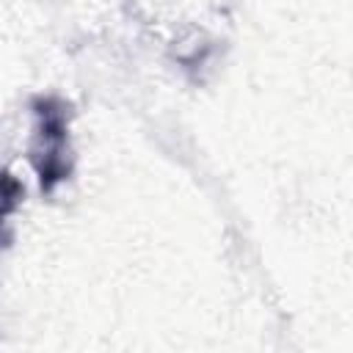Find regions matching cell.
Masks as SVG:
<instances>
[{
    "mask_svg": "<svg viewBox=\"0 0 353 353\" xmlns=\"http://www.w3.org/2000/svg\"><path fill=\"white\" fill-rule=\"evenodd\" d=\"M33 110V138H30V165L39 179V190L44 196L55 193L72 176V141H69V121L72 110L69 102L55 94H39L30 102Z\"/></svg>",
    "mask_w": 353,
    "mask_h": 353,
    "instance_id": "1",
    "label": "cell"
},
{
    "mask_svg": "<svg viewBox=\"0 0 353 353\" xmlns=\"http://www.w3.org/2000/svg\"><path fill=\"white\" fill-rule=\"evenodd\" d=\"M22 199H25L22 182H19L8 168H0V229H3L6 221L17 212V207L22 204Z\"/></svg>",
    "mask_w": 353,
    "mask_h": 353,
    "instance_id": "2",
    "label": "cell"
}]
</instances>
